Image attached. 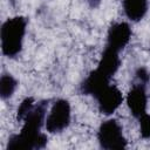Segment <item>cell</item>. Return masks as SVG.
Wrapping results in <instances>:
<instances>
[{"label":"cell","instance_id":"cell-1","mask_svg":"<svg viewBox=\"0 0 150 150\" xmlns=\"http://www.w3.org/2000/svg\"><path fill=\"white\" fill-rule=\"evenodd\" d=\"M49 109V101H38L34 108L27 114L21 122V128L18 134L9 136L7 141V150H41L48 143L45 129L46 117Z\"/></svg>","mask_w":150,"mask_h":150},{"label":"cell","instance_id":"cell-2","mask_svg":"<svg viewBox=\"0 0 150 150\" xmlns=\"http://www.w3.org/2000/svg\"><path fill=\"white\" fill-rule=\"evenodd\" d=\"M28 19L23 15H15L6 19L0 28L1 53L7 59H16L25 43Z\"/></svg>","mask_w":150,"mask_h":150},{"label":"cell","instance_id":"cell-3","mask_svg":"<svg viewBox=\"0 0 150 150\" xmlns=\"http://www.w3.org/2000/svg\"><path fill=\"white\" fill-rule=\"evenodd\" d=\"M96 139L100 148L104 150H123L128 148V139L123 127L112 117L101 122L96 131Z\"/></svg>","mask_w":150,"mask_h":150},{"label":"cell","instance_id":"cell-4","mask_svg":"<svg viewBox=\"0 0 150 150\" xmlns=\"http://www.w3.org/2000/svg\"><path fill=\"white\" fill-rule=\"evenodd\" d=\"M71 123V105L67 98H56L48 109L45 130L48 134H61Z\"/></svg>","mask_w":150,"mask_h":150},{"label":"cell","instance_id":"cell-5","mask_svg":"<svg viewBox=\"0 0 150 150\" xmlns=\"http://www.w3.org/2000/svg\"><path fill=\"white\" fill-rule=\"evenodd\" d=\"M148 86H149L148 82L134 79L130 89L124 96V101L128 107V110L135 120L139 118L142 115L148 112V101H149Z\"/></svg>","mask_w":150,"mask_h":150},{"label":"cell","instance_id":"cell-6","mask_svg":"<svg viewBox=\"0 0 150 150\" xmlns=\"http://www.w3.org/2000/svg\"><path fill=\"white\" fill-rule=\"evenodd\" d=\"M94 100L96 102L97 110L102 115L109 117L114 115V112H116L122 105L124 101V95L116 84L110 83L102 91H100L94 97Z\"/></svg>","mask_w":150,"mask_h":150},{"label":"cell","instance_id":"cell-7","mask_svg":"<svg viewBox=\"0 0 150 150\" xmlns=\"http://www.w3.org/2000/svg\"><path fill=\"white\" fill-rule=\"evenodd\" d=\"M131 36H132V29L129 22L115 21L109 26L107 30L104 47H108L112 50L121 53L130 43Z\"/></svg>","mask_w":150,"mask_h":150},{"label":"cell","instance_id":"cell-8","mask_svg":"<svg viewBox=\"0 0 150 150\" xmlns=\"http://www.w3.org/2000/svg\"><path fill=\"white\" fill-rule=\"evenodd\" d=\"M111 80L109 76L100 71L97 68L90 70L87 76L80 82L79 84V93L84 96L95 97L100 91H102L107 86L111 83Z\"/></svg>","mask_w":150,"mask_h":150},{"label":"cell","instance_id":"cell-9","mask_svg":"<svg viewBox=\"0 0 150 150\" xmlns=\"http://www.w3.org/2000/svg\"><path fill=\"white\" fill-rule=\"evenodd\" d=\"M120 54L121 53H118L116 50L104 47L101 53V56L98 59L96 68L100 71H102L103 74H105L107 76H109L110 79H112L117 74V71L120 70V67L122 64Z\"/></svg>","mask_w":150,"mask_h":150},{"label":"cell","instance_id":"cell-10","mask_svg":"<svg viewBox=\"0 0 150 150\" xmlns=\"http://www.w3.org/2000/svg\"><path fill=\"white\" fill-rule=\"evenodd\" d=\"M123 14L129 22L142 21L149 11V0H121Z\"/></svg>","mask_w":150,"mask_h":150},{"label":"cell","instance_id":"cell-11","mask_svg":"<svg viewBox=\"0 0 150 150\" xmlns=\"http://www.w3.org/2000/svg\"><path fill=\"white\" fill-rule=\"evenodd\" d=\"M18 87H19L18 79L11 73L4 71L0 76V98L2 101H7L12 98Z\"/></svg>","mask_w":150,"mask_h":150},{"label":"cell","instance_id":"cell-12","mask_svg":"<svg viewBox=\"0 0 150 150\" xmlns=\"http://www.w3.org/2000/svg\"><path fill=\"white\" fill-rule=\"evenodd\" d=\"M35 103H36V101H35V98H34L33 96H27V97H25V98L20 102V104H19V107H18V109H16V112H15V118H16V121L21 123L22 120L27 116V114L34 108Z\"/></svg>","mask_w":150,"mask_h":150},{"label":"cell","instance_id":"cell-13","mask_svg":"<svg viewBox=\"0 0 150 150\" xmlns=\"http://www.w3.org/2000/svg\"><path fill=\"white\" fill-rule=\"evenodd\" d=\"M138 121V129H139V136L143 139H150V114L145 112L142 115Z\"/></svg>","mask_w":150,"mask_h":150},{"label":"cell","instance_id":"cell-14","mask_svg":"<svg viewBox=\"0 0 150 150\" xmlns=\"http://www.w3.org/2000/svg\"><path fill=\"white\" fill-rule=\"evenodd\" d=\"M87 5L91 8V9H95V8H98L102 4V0H86Z\"/></svg>","mask_w":150,"mask_h":150}]
</instances>
